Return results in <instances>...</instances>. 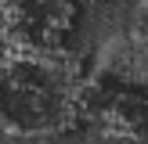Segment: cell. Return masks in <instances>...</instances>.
<instances>
[{
  "label": "cell",
  "instance_id": "6da1fadb",
  "mask_svg": "<svg viewBox=\"0 0 148 144\" xmlns=\"http://www.w3.org/2000/svg\"><path fill=\"white\" fill-rule=\"evenodd\" d=\"M87 61L72 47L58 54H14L0 61V130L29 141H62L79 122Z\"/></svg>",
  "mask_w": 148,
  "mask_h": 144
},
{
  "label": "cell",
  "instance_id": "7a4b0ae2",
  "mask_svg": "<svg viewBox=\"0 0 148 144\" xmlns=\"http://www.w3.org/2000/svg\"><path fill=\"white\" fill-rule=\"evenodd\" d=\"M79 25V0H0V50L58 54Z\"/></svg>",
  "mask_w": 148,
  "mask_h": 144
},
{
  "label": "cell",
  "instance_id": "3957f363",
  "mask_svg": "<svg viewBox=\"0 0 148 144\" xmlns=\"http://www.w3.org/2000/svg\"><path fill=\"white\" fill-rule=\"evenodd\" d=\"M40 144H72V141H40Z\"/></svg>",
  "mask_w": 148,
  "mask_h": 144
},
{
  "label": "cell",
  "instance_id": "277c9868",
  "mask_svg": "<svg viewBox=\"0 0 148 144\" xmlns=\"http://www.w3.org/2000/svg\"><path fill=\"white\" fill-rule=\"evenodd\" d=\"M79 4H83V0H79ZM87 4H101V0H87Z\"/></svg>",
  "mask_w": 148,
  "mask_h": 144
}]
</instances>
